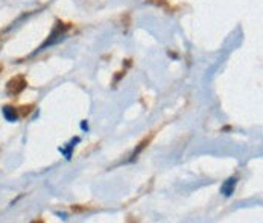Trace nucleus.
Listing matches in <instances>:
<instances>
[{
	"label": "nucleus",
	"mask_w": 263,
	"mask_h": 223,
	"mask_svg": "<svg viewBox=\"0 0 263 223\" xmlns=\"http://www.w3.org/2000/svg\"><path fill=\"white\" fill-rule=\"evenodd\" d=\"M234 186H236V179H234V178L228 179L226 184L222 186V193H224L226 196H230V194L233 193V190H234Z\"/></svg>",
	"instance_id": "f257e3e1"
},
{
	"label": "nucleus",
	"mask_w": 263,
	"mask_h": 223,
	"mask_svg": "<svg viewBox=\"0 0 263 223\" xmlns=\"http://www.w3.org/2000/svg\"><path fill=\"white\" fill-rule=\"evenodd\" d=\"M3 114H5V117H6L9 121H15V120H17V114H15V111H14L11 107H6V108L3 110Z\"/></svg>",
	"instance_id": "f03ea898"
}]
</instances>
